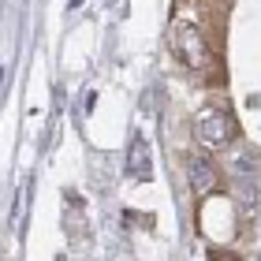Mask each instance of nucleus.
<instances>
[{
	"mask_svg": "<svg viewBox=\"0 0 261 261\" xmlns=\"http://www.w3.org/2000/svg\"><path fill=\"white\" fill-rule=\"evenodd\" d=\"M231 135H235V123H231V116L220 112V109H209L194 120V138L205 149H217L224 142H231Z\"/></svg>",
	"mask_w": 261,
	"mask_h": 261,
	"instance_id": "obj_1",
	"label": "nucleus"
},
{
	"mask_svg": "<svg viewBox=\"0 0 261 261\" xmlns=\"http://www.w3.org/2000/svg\"><path fill=\"white\" fill-rule=\"evenodd\" d=\"M209 261H239V257L228 254V250H213V257H209Z\"/></svg>",
	"mask_w": 261,
	"mask_h": 261,
	"instance_id": "obj_7",
	"label": "nucleus"
},
{
	"mask_svg": "<svg viewBox=\"0 0 261 261\" xmlns=\"http://www.w3.org/2000/svg\"><path fill=\"white\" fill-rule=\"evenodd\" d=\"M231 168L239 172V179H243V175H246V179H254V172H257V161L250 157V153H235V157H231Z\"/></svg>",
	"mask_w": 261,
	"mask_h": 261,
	"instance_id": "obj_6",
	"label": "nucleus"
},
{
	"mask_svg": "<svg viewBox=\"0 0 261 261\" xmlns=\"http://www.w3.org/2000/svg\"><path fill=\"white\" fill-rule=\"evenodd\" d=\"M172 41H175V53L183 56L187 67H194V71L209 67V45H205V38H201V30H194V27H175Z\"/></svg>",
	"mask_w": 261,
	"mask_h": 261,
	"instance_id": "obj_2",
	"label": "nucleus"
},
{
	"mask_svg": "<svg viewBox=\"0 0 261 261\" xmlns=\"http://www.w3.org/2000/svg\"><path fill=\"white\" fill-rule=\"evenodd\" d=\"M187 175H191L194 194L217 191V168H213V161L205 157V153H191V157H187Z\"/></svg>",
	"mask_w": 261,
	"mask_h": 261,
	"instance_id": "obj_4",
	"label": "nucleus"
},
{
	"mask_svg": "<svg viewBox=\"0 0 261 261\" xmlns=\"http://www.w3.org/2000/svg\"><path fill=\"white\" fill-rule=\"evenodd\" d=\"M239 201H243V213L257 209V183L254 179H239Z\"/></svg>",
	"mask_w": 261,
	"mask_h": 261,
	"instance_id": "obj_5",
	"label": "nucleus"
},
{
	"mask_svg": "<svg viewBox=\"0 0 261 261\" xmlns=\"http://www.w3.org/2000/svg\"><path fill=\"white\" fill-rule=\"evenodd\" d=\"M127 179L130 183H149L153 179V153H149V142L135 135L130 138V149H127V164H123Z\"/></svg>",
	"mask_w": 261,
	"mask_h": 261,
	"instance_id": "obj_3",
	"label": "nucleus"
}]
</instances>
